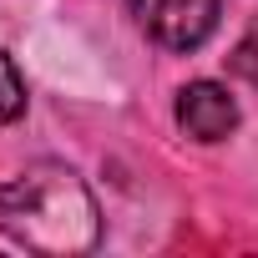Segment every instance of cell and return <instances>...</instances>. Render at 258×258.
<instances>
[{"label":"cell","mask_w":258,"mask_h":258,"mask_svg":"<svg viewBox=\"0 0 258 258\" xmlns=\"http://www.w3.org/2000/svg\"><path fill=\"white\" fill-rule=\"evenodd\" d=\"M0 233L31 253H51V258L86 253L101 233L96 198L71 167L36 162L0 182Z\"/></svg>","instance_id":"6da1fadb"},{"label":"cell","mask_w":258,"mask_h":258,"mask_svg":"<svg viewBox=\"0 0 258 258\" xmlns=\"http://www.w3.org/2000/svg\"><path fill=\"white\" fill-rule=\"evenodd\" d=\"M132 16L162 51H198L218 31V0H132Z\"/></svg>","instance_id":"7a4b0ae2"},{"label":"cell","mask_w":258,"mask_h":258,"mask_svg":"<svg viewBox=\"0 0 258 258\" xmlns=\"http://www.w3.org/2000/svg\"><path fill=\"white\" fill-rule=\"evenodd\" d=\"M177 126L192 142H223L238 126V101L218 81H187L177 91Z\"/></svg>","instance_id":"3957f363"},{"label":"cell","mask_w":258,"mask_h":258,"mask_svg":"<svg viewBox=\"0 0 258 258\" xmlns=\"http://www.w3.org/2000/svg\"><path fill=\"white\" fill-rule=\"evenodd\" d=\"M21 111H26V81H21L16 61L0 51V126H6V121H16Z\"/></svg>","instance_id":"277c9868"},{"label":"cell","mask_w":258,"mask_h":258,"mask_svg":"<svg viewBox=\"0 0 258 258\" xmlns=\"http://www.w3.org/2000/svg\"><path fill=\"white\" fill-rule=\"evenodd\" d=\"M233 66H238V71H243L248 81H258V31H253V36H248V41L238 46V56H233Z\"/></svg>","instance_id":"5b68a950"}]
</instances>
